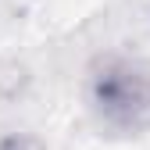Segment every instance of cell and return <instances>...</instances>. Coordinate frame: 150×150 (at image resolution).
I'll return each instance as SVG.
<instances>
[{"label":"cell","instance_id":"6da1fadb","mask_svg":"<svg viewBox=\"0 0 150 150\" xmlns=\"http://www.w3.org/2000/svg\"><path fill=\"white\" fill-rule=\"evenodd\" d=\"M89 97L97 115L122 132H136L150 125V75L139 64L107 61L93 75Z\"/></svg>","mask_w":150,"mask_h":150},{"label":"cell","instance_id":"7a4b0ae2","mask_svg":"<svg viewBox=\"0 0 150 150\" xmlns=\"http://www.w3.org/2000/svg\"><path fill=\"white\" fill-rule=\"evenodd\" d=\"M25 86H29V71L18 61H4V64H0V100L18 97Z\"/></svg>","mask_w":150,"mask_h":150},{"label":"cell","instance_id":"3957f363","mask_svg":"<svg viewBox=\"0 0 150 150\" xmlns=\"http://www.w3.org/2000/svg\"><path fill=\"white\" fill-rule=\"evenodd\" d=\"M0 150H40V143H36V139H25V136H14V139H4Z\"/></svg>","mask_w":150,"mask_h":150}]
</instances>
